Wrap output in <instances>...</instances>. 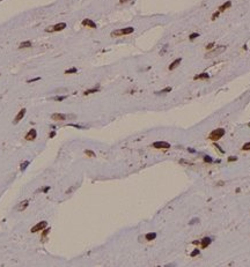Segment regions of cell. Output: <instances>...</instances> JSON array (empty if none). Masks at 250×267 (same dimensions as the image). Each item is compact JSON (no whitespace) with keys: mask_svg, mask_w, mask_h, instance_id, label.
Here are the masks:
<instances>
[{"mask_svg":"<svg viewBox=\"0 0 250 267\" xmlns=\"http://www.w3.org/2000/svg\"><path fill=\"white\" fill-rule=\"evenodd\" d=\"M28 205H29V201H28V200H24V201L20 202V205L18 206V210H19V212H23V210L28 207Z\"/></svg>","mask_w":250,"mask_h":267,"instance_id":"obj_13","label":"cell"},{"mask_svg":"<svg viewBox=\"0 0 250 267\" xmlns=\"http://www.w3.org/2000/svg\"><path fill=\"white\" fill-rule=\"evenodd\" d=\"M145 237H146V241H154L156 238V232H148Z\"/></svg>","mask_w":250,"mask_h":267,"instance_id":"obj_16","label":"cell"},{"mask_svg":"<svg viewBox=\"0 0 250 267\" xmlns=\"http://www.w3.org/2000/svg\"><path fill=\"white\" fill-rule=\"evenodd\" d=\"M133 31H134V28H132V27L118 29V30H113L111 33V37H119V36H123V35H130Z\"/></svg>","mask_w":250,"mask_h":267,"instance_id":"obj_2","label":"cell"},{"mask_svg":"<svg viewBox=\"0 0 250 267\" xmlns=\"http://www.w3.org/2000/svg\"><path fill=\"white\" fill-rule=\"evenodd\" d=\"M199 252H200V251H199L198 249H196V250H193V251L191 252L190 255H191V257H196V255H198V254H199Z\"/></svg>","mask_w":250,"mask_h":267,"instance_id":"obj_28","label":"cell"},{"mask_svg":"<svg viewBox=\"0 0 250 267\" xmlns=\"http://www.w3.org/2000/svg\"><path fill=\"white\" fill-rule=\"evenodd\" d=\"M170 91H171V87H167V88H165V89L158 91L156 94H166V93H170Z\"/></svg>","mask_w":250,"mask_h":267,"instance_id":"obj_20","label":"cell"},{"mask_svg":"<svg viewBox=\"0 0 250 267\" xmlns=\"http://www.w3.org/2000/svg\"><path fill=\"white\" fill-rule=\"evenodd\" d=\"M54 135H56V132H54V131H52V132H51V133L49 134V137H50V138H53Z\"/></svg>","mask_w":250,"mask_h":267,"instance_id":"obj_35","label":"cell"},{"mask_svg":"<svg viewBox=\"0 0 250 267\" xmlns=\"http://www.w3.org/2000/svg\"><path fill=\"white\" fill-rule=\"evenodd\" d=\"M31 46V42L27 41V42H22L20 45H19V49H24V47H30Z\"/></svg>","mask_w":250,"mask_h":267,"instance_id":"obj_17","label":"cell"},{"mask_svg":"<svg viewBox=\"0 0 250 267\" xmlns=\"http://www.w3.org/2000/svg\"><path fill=\"white\" fill-rule=\"evenodd\" d=\"M214 46H215V44H214V43H210V44H207L206 49H207V50H212V49H213Z\"/></svg>","mask_w":250,"mask_h":267,"instance_id":"obj_30","label":"cell"},{"mask_svg":"<svg viewBox=\"0 0 250 267\" xmlns=\"http://www.w3.org/2000/svg\"><path fill=\"white\" fill-rule=\"evenodd\" d=\"M204 162L212 163V162H213V160H212V157H211V156H208V155H205V156H204Z\"/></svg>","mask_w":250,"mask_h":267,"instance_id":"obj_25","label":"cell"},{"mask_svg":"<svg viewBox=\"0 0 250 267\" xmlns=\"http://www.w3.org/2000/svg\"><path fill=\"white\" fill-rule=\"evenodd\" d=\"M248 126H249V127H250V123H249V124H248Z\"/></svg>","mask_w":250,"mask_h":267,"instance_id":"obj_39","label":"cell"},{"mask_svg":"<svg viewBox=\"0 0 250 267\" xmlns=\"http://www.w3.org/2000/svg\"><path fill=\"white\" fill-rule=\"evenodd\" d=\"M41 80V78H35V79H30V80H28V83H31V82H35V81H38Z\"/></svg>","mask_w":250,"mask_h":267,"instance_id":"obj_31","label":"cell"},{"mask_svg":"<svg viewBox=\"0 0 250 267\" xmlns=\"http://www.w3.org/2000/svg\"><path fill=\"white\" fill-rule=\"evenodd\" d=\"M219 14H220V12H219V11H218L217 13L213 14V15H212V20H215V19H217L218 16H219Z\"/></svg>","mask_w":250,"mask_h":267,"instance_id":"obj_33","label":"cell"},{"mask_svg":"<svg viewBox=\"0 0 250 267\" xmlns=\"http://www.w3.org/2000/svg\"><path fill=\"white\" fill-rule=\"evenodd\" d=\"M197 37H199V34H191L190 36H189V39H190V41H193V39L195 38H197Z\"/></svg>","mask_w":250,"mask_h":267,"instance_id":"obj_27","label":"cell"},{"mask_svg":"<svg viewBox=\"0 0 250 267\" xmlns=\"http://www.w3.org/2000/svg\"><path fill=\"white\" fill-rule=\"evenodd\" d=\"M66 28V23L65 22H60V23H57L54 26L48 27L45 28V33H56V31H61Z\"/></svg>","mask_w":250,"mask_h":267,"instance_id":"obj_3","label":"cell"},{"mask_svg":"<svg viewBox=\"0 0 250 267\" xmlns=\"http://www.w3.org/2000/svg\"><path fill=\"white\" fill-rule=\"evenodd\" d=\"M225 50H226V46H222V45L217 46V47H215V49H213L212 51L207 52V54L205 56V58H212V57H217V56H219V54H221V53L224 52Z\"/></svg>","mask_w":250,"mask_h":267,"instance_id":"obj_4","label":"cell"},{"mask_svg":"<svg viewBox=\"0 0 250 267\" xmlns=\"http://www.w3.org/2000/svg\"><path fill=\"white\" fill-rule=\"evenodd\" d=\"M78 70L75 68V67H73V68H70V70H66L65 71V74H74V73H77Z\"/></svg>","mask_w":250,"mask_h":267,"instance_id":"obj_19","label":"cell"},{"mask_svg":"<svg viewBox=\"0 0 250 267\" xmlns=\"http://www.w3.org/2000/svg\"><path fill=\"white\" fill-rule=\"evenodd\" d=\"M242 149H243V150H250V142L244 143L243 147H242Z\"/></svg>","mask_w":250,"mask_h":267,"instance_id":"obj_29","label":"cell"},{"mask_svg":"<svg viewBox=\"0 0 250 267\" xmlns=\"http://www.w3.org/2000/svg\"><path fill=\"white\" fill-rule=\"evenodd\" d=\"M225 133H226V131L224 128H217V130L212 131L210 133V135H208V139H210L211 141H213V142H215L218 141L219 139H221V138L225 135Z\"/></svg>","mask_w":250,"mask_h":267,"instance_id":"obj_1","label":"cell"},{"mask_svg":"<svg viewBox=\"0 0 250 267\" xmlns=\"http://www.w3.org/2000/svg\"><path fill=\"white\" fill-rule=\"evenodd\" d=\"M51 119L54 122H61V120L66 119V116L63 113H53V115H51Z\"/></svg>","mask_w":250,"mask_h":267,"instance_id":"obj_9","label":"cell"},{"mask_svg":"<svg viewBox=\"0 0 250 267\" xmlns=\"http://www.w3.org/2000/svg\"><path fill=\"white\" fill-rule=\"evenodd\" d=\"M181 61H182V59H181V58H178V59H176V60H174V61L171 63L170 65H169L168 70H169V71H173V70H175V68H176V67H177V66L181 64Z\"/></svg>","mask_w":250,"mask_h":267,"instance_id":"obj_12","label":"cell"},{"mask_svg":"<svg viewBox=\"0 0 250 267\" xmlns=\"http://www.w3.org/2000/svg\"><path fill=\"white\" fill-rule=\"evenodd\" d=\"M211 243H212V239H211L210 237H205V238H203V239L200 241V244H202V248L203 249L207 248Z\"/></svg>","mask_w":250,"mask_h":267,"instance_id":"obj_11","label":"cell"},{"mask_svg":"<svg viewBox=\"0 0 250 267\" xmlns=\"http://www.w3.org/2000/svg\"><path fill=\"white\" fill-rule=\"evenodd\" d=\"M100 89H99V87H96V88H93V89H88V90H86L83 94L85 95H89V94H94V93H97Z\"/></svg>","mask_w":250,"mask_h":267,"instance_id":"obj_18","label":"cell"},{"mask_svg":"<svg viewBox=\"0 0 250 267\" xmlns=\"http://www.w3.org/2000/svg\"><path fill=\"white\" fill-rule=\"evenodd\" d=\"M26 109H24V108H23V109H21L20 111H19V113H18V115H16V117L14 118V120H13V123L14 124H18V123H19V122H20L21 119H22V118L24 117V115H26Z\"/></svg>","mask_w":250,"mask_h":267,"instance_id":"obj_8","label":"cell"},{"mask_svg":"<svg viewBox=\"0 0 250 267\" xmlns=\"http://www.w3.org/2000/svg\"><path fill=\"white\" fill-rule=\"evenodd\" d=\"M82 26L85 27H89V28H93V29H95L96 28V24H95V22L92 21L90 19H85L82 21Z\"/></svg>","mask_w":250,"mask_h":267,"instance_id":"obj_10","label":"cell"},{"mask_svg":"<svg viewBox=\"0 0 250 267\" xmlns=\"http://www.w3.org/2000/svg\"><path fill=\"white\" fill-rule=\"evenodd\" d=\"M28 165H29V161H26L24 163H22V164H21L20 170H21V171H24V170L27 169V167H28Z\"/></svg>","mask_w":250,"mask_h":267,"instance_id":"obj_22","label":"cell"},{"mask_svg":"<svg viewBox=\"0 0 250 267\" xmlns=\"http://www.w3.org/2000/svg\"><path fill=\"white\" fill-rule=\"evenodd\" d=\"M66 99V96H56V97H53V101H56V102H60V101H64Z\"/></svg>","mask_w":250,"mask_h":267,"instance_id":"obj_24","label":"cell"},{"mask_svg":"<svg viewBox=\"0 0 250 267\" xmlns=\"http://www.w3.org/2000/svg\"><path fill=\"white\" fill-rule=\"evenodd\" d=\"M85 154L87 155V156H89V157H95V153H94V151H92V150H89V149H86L85 150Z\"/></svg>","mask_w":250,"mask_h":267,"instance_id":"obj_21","label":"cell"},{"mask_svg":"<svg viewBox=\"0 0 250 267\" xmlns=\"http://www.w3.org/2000/svg\"><path fill=\"white\" fill-rule=\"evenodd\" d=\"M188 150H189V151H190V153H195V150H193V149H191V148H189V149H188Z\"/></svg>","mask_w":250,"mask_h":267,"instance_id":"obj_38","label":"cell"},{"mask_svg":"<svg viewBox=\"0 0 250 267\" xmlns=\"http://www.w3.org/2000/svg\"><path fill=\"white\" fill-rule=\"evenodd\" d=\"M215 147H217V148H218V149H219V150H220V151H221V153H225V151H224V149H221V147H220V146H218L217 143H215Z\"/></svg>","mask_w":250,"mask_h":267,"instance_id":"obj_36","label":"cell"},{"mask_svg":"<svg viewBox=\"0 0 250 267\" xmlns=\"http://www.w3.org/2000/svg\"><path fill=\"white\" fill-rule=\"evenodd\" d=\"M49 232H50V228L45 229V230H44V231H43V234H42V239H43V241H44V239H45V237H46V236H48V235H49Z\"/></svg>","mask_w":250,"mask_h":267,"instance_id":"obj_23","label":"cell"},{"mask_svg":"<svg viewBox=\"0 0 250 267\" xmlns=\"http://www.w3.org/2000/svg\"><path fill=\"white\" fill-rule=\"evenodd\" d=\"M126 1H129V0H120V1H119V4H125Z\"/></svg>","mask_w":250,"mask_h":267,"instance_id":"obj_37","label":"cell"},{"mask_svg":"<svg viewBox=\"0 0 250 267\" xmlns=\"http://www.w3.org/2000/svg\"><path fill=\"white\" fill-rule=\"evenodd\" d=\"M46 226H48V223L45 221H41L38 222L36 226H34L33 228H31V232H37V231H41V230H44L46 228Z\"/></svg>","mask_w":250,"mask_h":267,"instance_id":"obj_6","label":"cell"},{"mask_svg":"<svg viewBox=\"0 0 250 267\" xmlns=\"http://www.w3.org/2000/svg\"><path fill=\"white\" fill-rule=\"evenodd\" d=\"M210 78V74H207V73H200V74H198L195 76V80H203V79H208Z\"/></svg>","mask_w":250,"mask_h":267,"instance_id":"obj_15","label":"cell"},{"mask_svg":"<svg viewBox=\"0 0 250 267\" xmlns=\"http://www.w3.org/2000/svg\"><path fill=\"white\" fill-rule=\"evenodd\" d=\"M232 6V2L230 1H226L224 5H221V6L219 7V12L221 13V12H224V11H226L227 8H229V7Z\"/></svg>","mask_w":250,"mask_h":267,"instance_id":"obj_14","label":"cell"},{"mask_svg":"<svg viewBox=\"0 0 250 267\" xmlns=\"http://www.w3.org/2000/svg\"><path fill=\"white\" fill-rule=\"evenodd\" d=\"M233 161H237V157L236 156H230L228 158V162H233Z\"/></svg>","mask_w":250,"mask_h":267,"instance_id":"obj_32","label":"cell"},{"mask_svg":"<svg viewBox=\"0 0 250 267\" xmlns=\"http://www.w3.org/2000/svg\"><path fill=\"white\" fill-rule=\"evenodd\" d=\"M198 221H199V220H198V219H196V220H195V219H193V220H191V222H190V223H189V224H193V223H197Z\"/></svg>","mask_w":250,"mask_h":267,"instance_id":"obj_34","label":"cell"},{"mask_svg":"<svg viewBox=\"0 0 250 267\" xmlns=\"http://www.w3.org/2000/svg\"><path fill=\"white\" fill-rule=\"evenodd\" d=\"M154 148H156V149H169L170 148V145L168 142H166V141H156V142H154L152 145Z\"/></svg>","mask_w":250,"mask_h":267,"instance_id":"obj_5","label":"cell"},{"mask_svg":"<svg viewBox=\"0 0 250 267\" xmlns=\"http://www.w3.org/2000/svg\"><path fill=\"white\" fill-rule=\"evenodd\" d=\"M49 190H50V186H45V187H41L37 192H44V193H46Z\"/></svg>","mask_w":250,"mask_h":267,"instance_id":"obj_26","label":"cell"},{"mask_svg":"<svg viewBox=\"0 0 250 267\" xmlns=\"http://www.w3.org/2000/svg\"><path fill=\"white\" fill-rule=\"evenodd\" d=\"M36 137H37V132H36V130H35V128H31V130L26 134L24 139H26L27 141H33V140L36 139Z\"/></svg>","mask_w":250,"mask_h":267,"instance_id":"obj_7","label":"cell"}]
</instances>
